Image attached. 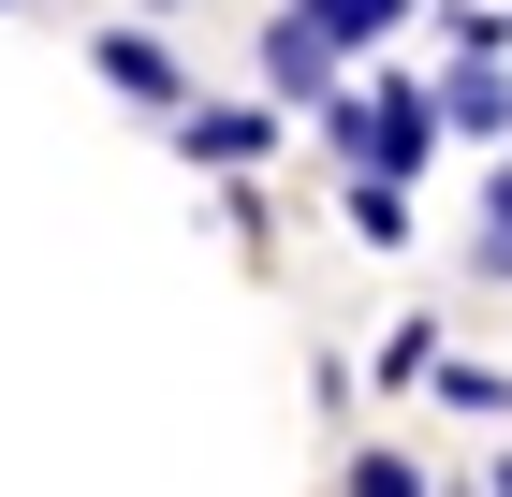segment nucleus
<instances>
[{
    "label": "nucleus",
    "mask_w": 512,
    "mask_h": 497,
    "mask_svg": "<svg viewBox=\"0 0 512 497\" xmlns=\"http://www.w3.org/2000/svg\"><path fill=\"white\" fill-rule=\"evenodd\" d=\"M469 278H512V147H498V176H483V234H469Z\"/></svg>",
    "instance_id": "obj_10"
},
{
    "label": "nucleus",
    "mask_w": 512,
    "mask_h": 497,
    "mask_svg": "<svg viewBox=\"0 0 512 497\" xmlns=\"http://www.w3.org/2000/svg\"><path fill=\"white\" fill-rule=\"evenodd\" d=\"M439 117H454V147H512V59H498V44H454Z\"/></svg>",
    "instance_id": "obj_5"
},
{
    "label": "nucleus",
    "mask_w": 512,
    "mask_h": 497,
    "mask_svg": "<svg viewBox=\"0 0 512 497\" xmlns=\"http://www.w3.org/2000/svg\"><path fill=\"white\" fill-rule=\"evenodd\" d=\"M483 497H512V439H498V454H483Z\"/></svg>",
    "instance_id": "obj_12"
},
{
    "label": "nucleus",
    "mask_w": 512,
    "mask_h": 497,
    "mask_svg": "<svg viewBox=\"0 0 512 497\" xmlns=\"http://www.w3.org/2000/svg\"><path fill=\"white\" fill-rule=\"evenodd\" d=\"M439 410H469V424H512V381H498V366H454V351H439Z\"/></svg>",
    "instance_id": "obj_9"
},
{
    "label": "nucleus",
    "mask_w": 512,
    "mask_h": 497,
    "mask_svg": "<svg viewBox=\"0 0 512 497\" xmlns=\"http://www.w3.org/2000/svg\"><path fill=\"white\" fill-rule=\"evenodd\" d=\"M337 88H352V44L322 30L308 0H278V15H264V103H293V117H322V103H337Z\"/></svg>",
    "instance_id": "obj_2"
},
{
    "label": "nucleus",
    "mask_w": 512,
    "mask_h": 497,
    "mask_svg": "<svg viewBox=\"0 0 512 497\" xmlns=\"http://www.w3.org/2000/svg\"><path fill=\"white\" fill-rule=\"evenodd\" d=\"M337 205H352L366 249H410V176H337Z\"/></svg>",
    "instance_id": "obj_7"
},
{
    "label": "nucleus",
    "mask_w": 512,
    "mask_h": 497,
    "mask_svg": "<svg viewBox=\"0 0 512 497\" xmlns=\"http://www.w3.org/2000/svg\"><path fill=\"white\" fill-rule=\"evenodd\" d=\"M88 59H103V88H118L132 117H176V103H191V59L161 44V15H118V30H88Z\"/></svg>",
    "instance_id": "obj_3"
},
{
    "label": "nucleus",
    "mask_w": 512,
    "mask_h": 497,
    "mask_svg": "<svg viewBox=\"0 0 512 497\" xmlns=\"http://www.w3.org/2000/svg\"><path fill=\"white\" fill-rule=\"evenodd\" d=\"M322 132V161L337 176H425L439 147H454V117H439V74H352L337 103L308 117Z\"/></svg>",
    "instance_id": "obj_1"
},
{
    "label": "nucleus",
    "mask_w": 512,
    "mask_h": 497,
    "mask_svg": "<svg viewBox=\"0 0 512 497\" xmlns=\"http://www.w3.org/2000/svg\"><path fill=\"white\" fill-rule=\"evenodd\" d=\"M337 497H439V468L410 454V439H366V454H352V483H337Z\"/></svg>",
    "instance_id": "obj_8"
},
{
    "label": "nucleus",
    "mask_w": 512,
    "mask_h": 497,
    "mask_svg": "<svg viewBox=\"0 0 512 497\" xmlns=\"http://www.w3.org/2000/svg\"><path fill=\"white\" fill-rule=\"evenodd\" d=\"M308 15H322L337 44H352V59H381L395 30H425V0H308Z\"/></svg>",
    "instance_id": "obj_6"
},
{
    "label": "nucleus",
    "mask_w": 512,
    "mask_h": 497,
    "mask_svg": "<svg viewBox=\"0 0 512 497\" xmlns=\"http://www.w3.org/2000/svg\"><path fill=\"white\" fill-rule=\"evenodd\" d=\"M0 15H15V0H0Z\"/></svg>",
    "instance_id": "obj_14"
},
{
    "label": "nucleus",
    "mask_w": 512,
    "mask_h": 497,
    "mask_svg": "<svg viewBox=\"0 0 512 497\" xmlns=\"http://www.w3.org/2000/svg\"><path fill=\"white\" fill-rule=\"evenodd\" d=\"M381 381H395V395L439 381V322H395V337H381Z\"/></svg>",
    "instance_id": "obj_11"
},
{
    "label": "nucleus",
    "mask_w": 512,
    "mask_h": 497,
    "mask_svg": "<svg viewBox=\"0 0 512 497\" xmlns=\"http://www.w3.org/2000/svg\"><path fill=\"white\" fill-rule=\"evenodd\" d=\"M132 15H205V0H132Z\"/></svg>",
    "instance_id": "obj_13"
},
{
    "label": "nucleus",
    "mask_w": 512,
    "mask_h": 497,
    "mask_svg": "<svg viewBox=\"0 0 512 497\" xmlns=\"http://www.w3.org/2000/svg\"><path fill=\"white\" fill-rule=\"evenodd\" d=\"M278 117H293V103H220V88H191V103L161 117V132H176V147H191L205 176H249V161L278 147Z\"/></svg>",
    "instance_id": "obj_4"
}]
</instances>
